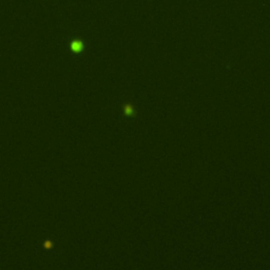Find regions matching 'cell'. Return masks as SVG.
<instances>
[{"mask_svg":"<svg viewBox=\"0 0 270 270\" xmlns=\"http://www.w3.org/2000/svg\"><path fill=\"white\" fill-rule=\"evenodd\" d=\"M123 109V113H125V115H127V116H131V117L136 116V114H137L136 109L134 108V106L132 105V103H125Z\"/></svg>","mask_w":270,"mask_h":270,"instance_id":"1","label":"cell"},{"mask_svg":"<svg viewBox=\"0 0 270 270\" xmlns=\"http://www.w3.org/2000/svg\"><path fill=\"white\" fill-rule=\"evenodd\" d=\"M81 47H83V43H81V41H74L73 42V49L75 50V51H80L81 50Z\"/></svg>","mask_w":270,"mask_h":270,"instance_id":"2","label":"cell"}]
</instances>
